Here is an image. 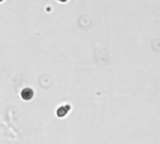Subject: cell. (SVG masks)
Instances as JSON below:
<instances>
[{"label": "cell", "mask_w": 160, "mask_h": 144, "mask_svg": "<svg viewBox=\"0 0 160 144\" xmlns=\"http://www.w3.org/2000/svg\"><path fill=\"white\" fill-rule=\"evenodd\" d=\"M0 1H2V0H0Z\"/></svg>", "instance_id": "cell-3"}, {"label": "cell", "mask_w": 160, "mask_h": 144, "mask_svg": "<svg viewBox=\"0 0 160 144\" xmlns=\"http://www.w3.org/2000/svg\"><path fill=\"white\" fill-rule=\"evenodd\" d=\"M33 97V91L29 88H26L24 90L22 91V97L25 100H29L31 99Z\"/></svg>", "instance_id": "cell-1"}, {"label": "cell", "mask_w": 160, "mask_h": 144, "mask_svg": "<svg viewBox=\"0 0 160 144\" xmlns=\"http://www.w3.org/2000/svg\"><path fill=\"white\" fill-rule=\"evenodd\" d=\"M61 1H66V0H61Z\"/></svg>", "instance_id": "cell-2"}]
</instances>
